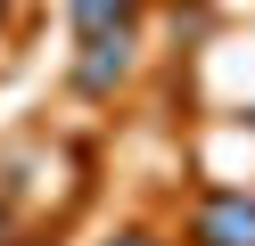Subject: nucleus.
<instances>
[{"mask_svg": "<svg viewBox=\"0 0 255 246\" xmlns=\"http://www.w3.org/2000/svg\"><path fill=\"white\" fill-rule=\"evenodd\" d=\"M198 246H255V197H206L198 205Z\"/></svg>", "mask_w": 255, "mask_h": 246, "instance_id": "1", "label": "nucleus"}, {"mask_svg": "<svg viewBox=\"0 0 255 246\" xmlns=\"http://www.w3.org/2000/svg\"><path fill=\"white\" fill-rule=\"evenodd\" d=\"M124 66H132V33L99 25V33H91V58L74 66V82H83V90H107V82H124Z\"/></svg>", "mask_w": 255, "mask_h": 246, "instance_id": "2", "label": "nucleus"}, {"mask_svg": "<svg viewBox=\"0 0 255 246\" xmlns=\"http://www.w3.org/2000/svg\"><path fill=\"white\" fill-rule=\"evenodd\" d=\"M132 8H140V0H74V25H83V33H99V25H124Z\"/></svg>", "mask_w": 255, "mask_h": 246, "instance_id": "3", "label": "nucleus"}, {"mask_svg": "<svg viewBox=\"0 0 255 246\" xmlns=\"http://www.w3.org/2000/svg\"><path fill=\"white\" fill-rule=\"evenodd\" d=\"M116 246H156V238H116Z\"/></svg>", "mask_w": 255, "mask_h": 246, "instance_id": "4", "label": "nucleus"}]
</instances>
